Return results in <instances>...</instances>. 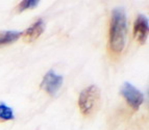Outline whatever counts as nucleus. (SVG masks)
Instances as JSON below:
<instances>
[{
	"label": "nucleus",
	"instance_id": "nucleus-1",
	"mask_svg": "<svg viewBox=\"0 0 149 130\" xmlns=\"http://www.w3.org/2000/svg\"><path fill=\"white\" fill-rule=\"evenodd\" d=\"M127 33L126 15L123 8H117L113 10L109 26V49L113 55L121 54L125 47Z\"/></svg>",
	"mask_w": 149,
	"mask_h": 130
},
{
	"label": "nucleus",
	"instance_id": "nucleus-2",
	"mask_svg": "<svg viewBox=\"0 0 149 130\" xmlns=\"http://www.w3.org/2000/svg\"><path fill=\"white\" fill-rule=\"evenodd\" d=\"M101 104L100 90L96 85H90L80 93L78 106L82 115L91 117L98 111Z\"/></svg>",
	"mask_w": 149,
	"mask_h": 130
},
{
	"label": "nucleus",
	"instance_id": "nucleus-3",
	"mask_svg": "<svg viewBox=\"0 0 149 130\" xmlns=\"http://www.w3.org/2000/svg\"><path fill=\"white\" fill-rule=\"evenodd\" d=\"M120 93L126 100V102L130 105V107H132L134 109H139L142 103L144 102V95L137 88H134L132 83H123Z\"/></svg>",
	"mask_w": 149,
	"mask_h": 130
},
{
	"label": "nucleus",
	"instance_id": "nucleus-4",
	"mask_svg": "<svg viewBox=\"0 0 149 130\" xmlns=\"http://www.w3.org/2000/svg\"><path fill=\"white\" fill-rule=\"evenodd\" d=\"M63 84V76L55 74L54 71L50 70L45 74L41 83V88L48 93L50 96H55Z\"/></svg>",
	"mask_w": 149,
	"mask_h": 130
},
{
	"label": "nucleus",
	"instance_id": "nucleus-5",
	"mask_svg": "<svg viewBox=\"0 0 149 130\" xmlns=\"http://www.w3.org/2000/svg\"><path fill=\"white\" fill-rule=\"evenodd\" d=\"M148 19H147L145 16L139 15L134 21V38L138 42L143 45L145 44L147 40V35H148Z\"/></svg>",
	"mask_w": 149,
	"mask_h": 130
},
{
	"label": "nucleus",
	"instance_id": "nucleus-6",
	"mask_svg": "<svg viewBox=\"0 0 149 130\" xmlns=\"http://www.w3.org/2000/svg\"><path fill=\"white\" fill-rule=\"evenodd\" d=\"M45 29V24L43 22V20H38L37 22H35L30 26L29 28L23 31L22 32V37L23 38V41L26 43H31L33 41L37 40L39 37L43 33Z\"/></svg>",
	"mask_w": 149,
	"mask_h": 130
},
{
	"label": "nucleus",
	"instance_id": "nucleus-7",
	"mask_svg": "<svg viewBox=\"0 0 149 130\" xmlns=\"http://www.w3.org/2000/svg\"><path fill=\"white\" fill-rule=\"evenodd\" d=\"M21 35L20 31H0V47L16 42Z\"/></svg>",
	"mask_w": 149,
	"mask_h": 130
},
{
	"label": "nucleus",
	"instance_id": "nucleus-8",
	"mask_svg": "<svg viewBox=\"0 0 149 130\" xmlns=\"http://www.w3.org/2000/svg\"><path fill=\"white\" fill-rule=\"evenodd\" d=\"M14 119V111L4 103H0V122L10 121Z\"/></svg>",
	"mask_w": 149,
	"mask_h": 130
},
{
	"label": "nucleus",
	"instance_id": "nucleus-9",
	"mask_svg": "<svg viewBox=\"0 0 149 130\" xmlns=\"http://www.w3.org/2000/svg\"><path fill=\"white\" fill-rule=\"evenodd\" d=\"M39 4V1L37 0H23L16 6V12L17 13H22L24 10H29V8H35Z\"/></svg>",
	"mask_w": 149,
	"mask_h": 130
}]
</instances>
